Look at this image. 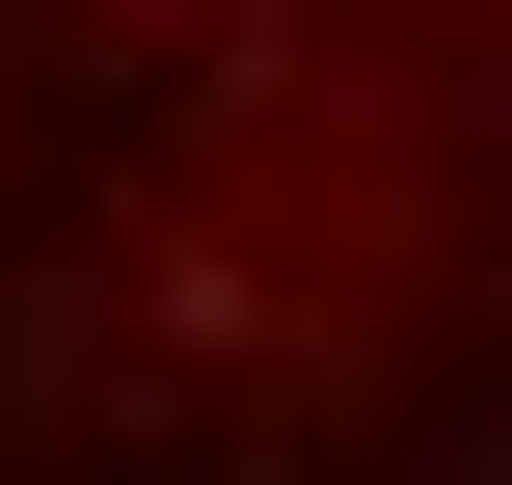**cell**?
Instances as JSON below:
<instances>
[{"instance_id":"cell-1","label":"cell","mask_w":512,"mask_h":485,"mask_svg":"<svg viewBox=\"0 0 512 485\" xmlns=\"http://www.w3.org/2000/svg\"><path fill=\"white\" fill-rule=\"evenodd\" d=\"M0 485H512V0H0Z\"/></svg>"}]
</instances>
